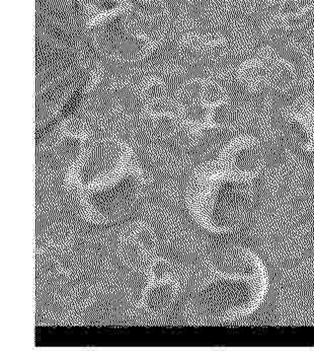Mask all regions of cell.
Wrapping results in <instances>:
<instances>
[{"label": "cell", "mask_w": 314, "mask_h": 362, "mask_svg": "<svg viewBox=\"0 0 314 362\" xmlns=\"http://www.w3.org/2000/svg\"><path fill=\"white\" fill-rule=\"evenodd\" d=\"M295 78L294 66L273 54L255 56L238 70L239 83L244 90L255 93L282 92L294 83Z\"/></svg>", "instance_id": "obj_1"}, {"label": "cell", "mask_w": 314, "mask_h": 362, "mask_svg": "<svg viewBox=\"0 0 314 362\" xmlns=\"http://www.w3.org/2000/svg\"><path fill=\"white\" fill-rule=\"evenodd\" d=\"M83 93H85V86L81 85L78 88H76V90L72 93L71 97L67 99L65 104L60 109L58 115L52 121H50L43 129L39 130L38 134H37V140L44 139L45 135L52 132L53 128L57 126V124H59L62 120H65V119L71 117L72 114H74V112L78 110L79 105H80L81 100H83Z\"/></svg>", "instance_id": "obj_2"}, {"label": "cell", "mask_w": 314, "mask_h": 362, "mask_svg": "<svg viewBox=\"0 0 314 362\" xmlns=\"http://www.w3.org/2000/svg\"><path fill=\"white\" fill-rule=\"evenodd\" d=\"M298 111L313 124L314 127V81L307 86L304 99Z\"/></svg>", "instance_id": "obj_3"}]
</instances>
